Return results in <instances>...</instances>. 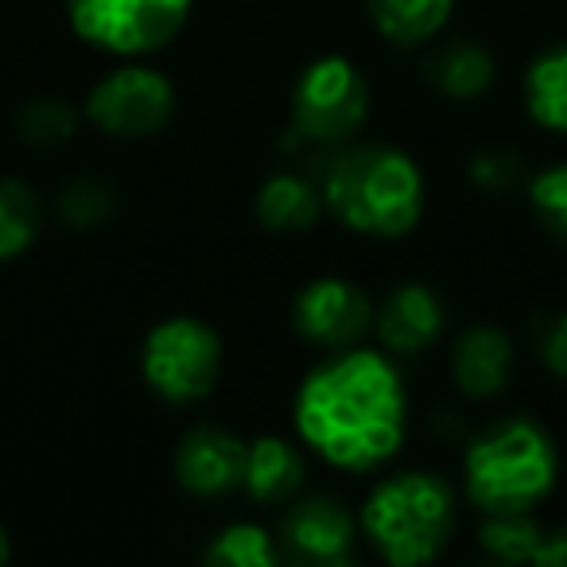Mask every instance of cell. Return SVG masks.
Wrapping results in <instances>:
<instances>
[{"instance_id":"1","label":"cell","mask_w":567,"mask_h":567,"mask_svg":"<svg viewBox=\"0 0 567 567\" xmlns=\"http://www.w3.org/2000/svg\"><path fill=\"white\" fill-rule=\"evenodd\" d=\"M409 401L396 365L378 350H342L296 393V432L331 466L373 471L401 451Z\"/></svg>"},{"instance_id":"2","label":"cell","mask_w":567,"mask_h":567,"mask_svg":"<svg viewBox=\"0 0 567 567\" xmlns=\"http://www.w3.org/2000/svg\"><path fill=\"white\" fill-rule=\"evenodd\" d=\"M323 206L354 234L404 237L424 214V175L393 144H354L323 167Z\"/></svg>"},{"instance_id":"3","label":"cell","mask_w":567,"mask_h":567,"mask_svg":"<svg viewBox=\"0 0 567 567\" xmlns=\"http://www.w3.org/2000/svg\"><path fill=\"white\" fill-rule=\"evenodd\" d=\"M358 525L385 564L424 567L455 533V494L432 471L393 474L365 497Z\"/></svg>"},{"instance_id":"4","label":"cell","mask_w":567,"mask_h":567,"mask_svg":"<svg viewBox=\"0 0 567 567\" xmlns=\"http://www.w3.org/2000/svg\"><path fill=\"white\" fill-rule=\"evenodd\" d=\"M466 494L482 513H520L551 494L559 455L536 420L513 416L466 447Z\"/></svg>"},{"instance_id":"5","label":"cell","mask_w":567,"mask_h":567,"mask_svg":"<svg viewBox=\"0 0 567 567\" xmlns=\"http://www.w3.org/2000/svg\"><path fill=\"white\" fill-rule=\"evenodd\" d=\"M141 373L156 396L190 404L214 393L221 373V339L203 319L175 316L152 327L141 350Z\"/></svg>"},{"instance_id":"6","label":"cell","mask_w":567,"mask_h":567,"mask_svg":"<svg viewBox=\"0 0 567 567\" xmlns=\"http://www.w3.org/2000/svg\"><path fill=\"white\" fill-rule=\"evenodd\" d=\"M370 117V86L342 55H323L292 90V133L303 144H342Z\"/></svg>"},{"instance_id":"7","label":"cell","mask_w":567,"mask_h":567,"mask_svg":"<svg viewBox=\"0 0 567 567\" xmlns=\"http://www.w3.org/2000/svg\"><path fill=\"white\" fill-rule=\"evenodd\" d=\"M195 0H66L71 28L110 55H152L187 24Z\"/></svg>"},{"instance_id":"8","label":"cell","mask_w":567,"mask_h":567,"mask_svg":"<svg viewBox=\"0 0 567 567\" xmlns=\"http://www.w3.org/2000/svg\"><path fill=\"white\" fill-rule=\"evenodd\" d=\"M175 90L152 66H121L105 74L86 97V117L110 136H152L172 121Z\"/></svg>"},{"instance_id":"9","label":"cell","mask_w":567,"mask_h":567,"mask_svg":"<svg viewBox=\"0 0 567 567\" xmlns=\"http://www.w3.org/2000/svg\"><path fill=\"white\" fill-rule=\"evenodd\" d=\"M354 540H358V520L331 494L292 502L280 520V533H276L280 556L300 567L350 564L354 559Z\"/></svg>"},{"instance_id":"10","label":"cell","mask_w":567,"mask_h":567,"mask_svg":"<svg viewBox=\"0 0 567 567\" xmlns=\"http://www.w3.org/2000/svg\"><path fill=\"white\" fill-rule=\"evenodd\" d=\"M292 323L316 347L350 350L373 327V308H370V296L358 284L339 280V276H323V280H311L296 296Z\"/></svg>"},{"instance_id":"11","label":"cell","mask_w":567,"mask_h":567,"mask_svg":"<svg viewBox=\"0 0 567 567\" xmlns=\"http://www.w3.org/2000/svg\"><path fill=\"white\" fill-rule=\"evenodd\" d=\"M245 455H249V443L226 427H190L175 451V478L195 497L229 494L245 478Z\"/></svg>"},{"instance_id":"12","label":"cell","mask_w":567,"mask_h":567,"mask_svg":"<svg viewBox=\"0 0 567 567\" xmlns=\"http://www.w3.org/2000/svg\"><path fill=\"white\" fill-rule=\"evenodd\" d=\"M443 319H447L443 300L427 284H401L381 303L373 327H378V339L389 354H424L443 334Z\"/></svg>"},{"instance_id":"13","label":"cell","mask_w":567,"mask_h":567,"mask_svg":"<svg viewBox=\"0 0 567 567\" xmlns=\"http://www.w3.org/2000/svg\"><path fill=\"white\" fill-rule=\"evenodd\" d=\"M451 373H455V385L463 389L474 401H489L509 385L513 373V342L502 327H471L463 339L455 342V354H451Z\"/></svg>"},{"instance_id":"14","label":"cell","mask_w":567,"mask_h":567,"mask_svg":"<svg viewBox=\"0 0 567 567\" xmlns=\"http://www.w3.org/2000/svg\"><path fill=\"white\" fill-rule=\"evenodd\" d=\"M303 458L280 435H260L249 443V455H245V478L241 489L260 505H284L292 502L303 486Z\"/></svg>"},{"instance_id":"15","label":"cell","mask_w":567,"mask_h":567,"mask_svg":"<svg viewBox=\"0 0 567 567\" xmlns=\"http://www.w3.org/2000/svg\"><path fill=\"white\" fill-rule=\"evenodd\" d=\"M427 82L440 90L443 97L455 102H471V97L486 94L494 82V55L474 40H451L427 55L424 63Z\"/></svg>"},{"instance_id":"16","label":"cell","mask_w":567,"mask_h":567,"mask_svg":"<svg viewBox=\"0 0 567 567\" xmlns=\"http://www.w3.org/2000/svg\"><path fill=\"white\" fill-rule=\"evenodd\" d=\"M323 214V190L311 179L280 172L257 190V218L272 234H303Z\"/></svg>"},{"instance_id":"17","label":"cell","mask_w":567,"mask_h":567,"mask_svg":"<svg viewBox=\"0 0 567 567\" xmlns=\"http://www.w3.org/2000/svg\"><path fill=\"white\" fill-rule=\"evenodd\" d=\"M370 20L389 43L416 48L451 20L455 0H365Z\"/></svg>"},{"instance_id":"18","label":"cell","mask_w":567,"mask_h":567,"mask_svg":"<svg viewBox=\"0 0 567 567\" xmlns=\"http://www.w3.org/2000/svg\"><path fill=\"white\" fill-rule=\"evenodd\" d=\"M525 110L536 125L567 133V43L548 48L525 71Z\"/></svg>"},{"instance_id":"19","label":"cell","mask_w":567,"mask_h":567,"mask_svg":"<svg viewBox=\"0 0 567 567\" xmlns=\"http://www.w3.org/2000/svg\"><path fill=\"white\" fill-rule=\"evenodd\" d=\"M478 544L497 564H536V551L544 544V528L528 509L520 513H486V525L478 528Z\"/></svg>"},{"instance_id":"20","label":"cell","mask_w":567,"mask_h":567,"mask_svg":"<svg viewBox=\"0 0 567 567\" xmlns=\"http://www.w3.org/2000/svg\"><path fill=\"white\" fill-rule=\"evenodd\" d=\"M40 237V198L24 179H0V260L28 252Z\"/></svg>"},{"instance_id":"21","label":"cell","mask_w":567,"mask_h":567,"mask_svg":"<svg viewBox=\"0 0 567 567\" xmlns=\"http://www.w3.org/2000/svg\"><path fill=\"white\" fill-rule=\"evenodd\" d=\"M280 559L284 556L276 536L260 525H249V520L226 525L206 548V564L214 567H276Z\"/></svg>"},{"instance_id":"22","label":"cell","mask_w":567,"mask_h":567,"mask_svg":"<svg viewBox=\"0 0 567 567\" xmlns=\"http://www.w3.org/2000/svg\"><path fill=\"white\" fill-rule=\"evenodd\" d=\"M117 210V190L102 175H79L59 190V218L71 229H97Z\"/></svg>"},{"instance_id":"23","label":"cell","mask_w":567,"mask_h":567,"mask_svg":"<svg viewBox=\"0 0 567 567\" xmlns=\"http://www.w3.org/2000/svg\"><path fill=\"white\" fill-rule=\"evenodd\" d=\"M17 133L32 148H59L79 133V113L63 97H35L20 110Z\"/></svg>"},{"instance_id":"24","label":"cell","mask_w":567,"mask_h":567,"mask_svg":"<svg viewBox=\"0 0 567 567\" xmlns=\"http://www.w3.org/2000/svg\"><path fill=\"white\" fill-rule=\"evenodd\" d=\"M528 206L556 241H567V164L544 167L528 183Z\"/></svg>"},{"instance_id":"25","label":"cell","mask_w":567,"mask_h":567,"mask_svg":"<svg viewBox=\"0 0 567 567\" xmlns=\"http://www.w3.org/2000/svg\"><path fill=\"white\" fill-rule=\"evenodd\" d=\"M533 350L556 378H567V311H544L528 327Z\"/></svg>"},{"instance_id":"26","label":"cell","mask_w":567,"mask_h":567,"mask_svg":"<svg viewBox=\"0 0 567 567\" xmlns=\"http://www.w3.org/2000/svg\"><path fill=\"white\" fill-rule=\"evenodd\" d=\"M525 175V164L513 148H486L471 159V179L478 183L482 190H513Z\"/></svg>"},{"instance_id":"27","label":"cell","mask_w":567,"mask_h":567,"mask_svg":"<svg viewBox=\"0 0 567 567\" xmlns=\"http://www.w3.org/2000/svg\"><path fill=\"white\" fill-rule=\"evenodd\" d=\"M536 567H567V525L556 533H544V544L536 551Z\"/></svg>"},{"instance_id":"28","label":"cell","mask_w":567,"mask_h":567,"mask_svg":"<svg viewBox=\"0 0 567 567\" xmlns=\"http://www.w3.org/2000/svg\"><path fill=\"white\" fill-rule=\"evenodd\" d=\"M12 556V544H9V533H4V525H0V564H9Z\"/></svg>"}]
</instances>
